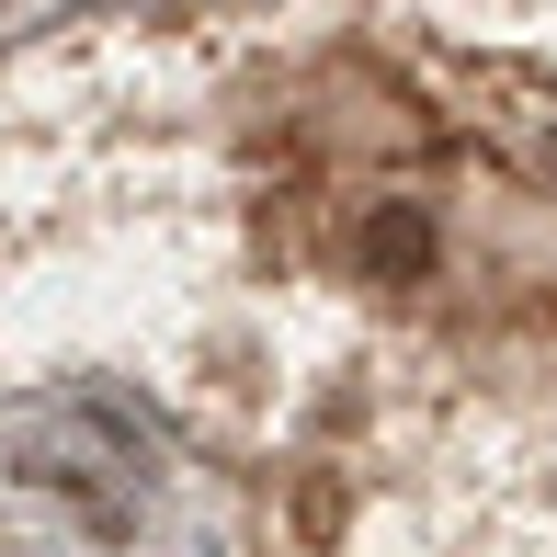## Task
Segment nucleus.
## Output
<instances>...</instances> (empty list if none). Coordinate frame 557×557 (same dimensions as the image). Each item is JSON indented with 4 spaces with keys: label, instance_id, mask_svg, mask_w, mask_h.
I'll return each mask as SVG.
<instances>
[{
    "label": "nucleus",
    "instance_id": "obj_1",
    "mask_svg": "<svg viewBox=\"0 0 557 557\" xmlns=\"http://www.w3.org/2000/svg\"><path fill=\"white\" fill-rule=\"evenodd\" d=\"M364 262H375V273H398V285H410V273H433V216L375 206V216H364Z\"/></svg>",
    "mask_w": 557,
    "mask_h": 557
}]
</instances>
